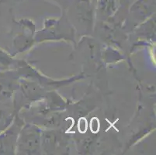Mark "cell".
Listing matches in <instances>:
<instances>
[{
	"mask_svg": "<svg viewBox=\"0 0 156 155\" xmlns=\"http://www.w3.org/2000/svg\"><path fill=\"white\" fill-rule=\"evenodd\" d=\"M90 129L93 133H96L100 130V121L96 117L93 118L90 123Z\"/></svg>",
	"mask_w": 156,
	"mask_h": 155,
	"instance_id": "6da1fadb",
	"label": "cell"
},
{
	"mask_svg": "<svg viewBox=\"0 0 156 155\" xmlns=\"http://www.w3.org/2000/svg\"><path fill=\"white\" fill-rule=\"evenodd\" d=\"M78 129H79V131L82 133H84L87 130V121L85 118H81L79 120Z\"/></svg>",
	"mask_w": 156,
	"mask_h": 155,
	"instance_id": "7a4b0ae2",
	"label": "cell"
}]
</instances>
